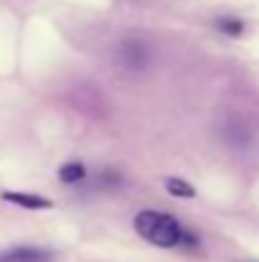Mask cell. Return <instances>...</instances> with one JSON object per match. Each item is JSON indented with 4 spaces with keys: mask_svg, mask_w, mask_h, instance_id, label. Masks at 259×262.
Here are the masks:
<instances>
[{
    "mask_svg": "<svg viewBox=\"0 0 259 262\" xmlns=\"http://www.w3.org/2000/svg\"><path fill=\"white\" fill-rule=\"evenodd\" d=\"M135 229L143 239H148L150 245L155 247H188V245H196V237L175 219L171 214H163V211H140L135 216Z\"/></svg>",
    "mask_w": 259,
    "mask_h": 262,
    "instance_id": "obj_1",
    "label": "cell"
},
{
    "mask_svg": "<svg viewBox=\"0 0 259 262\" xmlns=\"http://www.w3.org/2000/svg\"><path fill=\"white\" fill-rule=\"evenodd\" d=\"M51 252L43 247H10L0 252V262H51Z\"/></svg>",
    "mask_w": 259,
    "mask_h": 262,
    "instance_id": "obj_2",
    "label": "cell"
},
{
    "mask_svg": "<svg viewBox=\"0 0 259 262\" xmlns=\"http://www.w3.org/2000/svg\"><path fill=\"white\" fill-rule=\"evenodd\" d=\"M5 201L10 204H18L20 209H31V211H38V209H51L54 201L46 199V196H38V193H15V191H5L3 193Z\"/></svg>",
    "mask_w": 259,
    "mask_h": 262,
    "instance_id": "obj_3",
    "label": "cell"
},
{
    "mask_svg": "<svg viewBox=\"0 0 259 262\" xmlns=\"http://www.w3.org/2000/svg\"><path fill=\"white\" fill-rule=\"evenodd\" d=\"M166 188L173 196H183V199H193L196 196V188L188 181H183V178H166Z\"/></svg>",
    "mask_w": 259,
    "mask_h": 262,
    "instance_id": "obj_4",
    "label": "cell"
},
{
    "mask_svg": "<svg viewBox=\"0 0 259 262\" xmlns=\"http://www.w3.org/2000/svg\"><path fill=\"white\" fill-rule=\"evenodd\" d=\"M84 173H86L84 166L77 163V161H72V163H66V166L59 168V181H64V183H77V181L84 178Z\"/></svg>",
    "mask_w": 259,
    "mask_h": 262,
    "instance_id": "obj_5",
    "label": "cell"
},
{
    "mask_svg": "<svg viewBox=\"0 0 259 262\" xmlns=\"http://www.w3.org/2000/svg\"><path fill=\"white\" fill-rule=\"evenodd\" d=\"M219 28L221 31H226V33H242V23L239 20H229V18H224V20H219Z\"/></svg>",
    "mask_w": 259,
    "mask_h": 262,
    "instance_id": "obj_6",
    "label": "cell"
}]
</instances>
